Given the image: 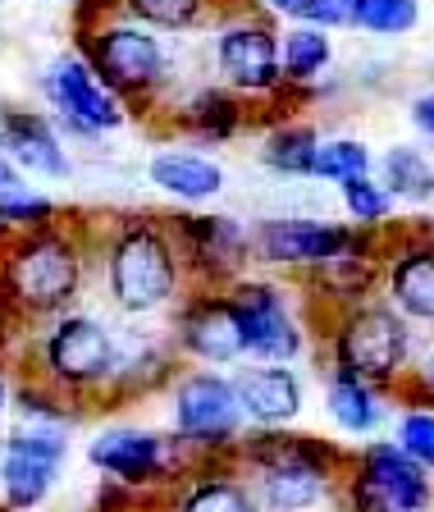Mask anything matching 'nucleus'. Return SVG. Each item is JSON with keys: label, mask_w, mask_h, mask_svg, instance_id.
Returning <instances> with one entry per match:
<instances>
[{"label": "nucleus", "mask_w": 434, "mask_h": 512, "mask_svg": "<svg viewBox=\"0 0 434 512\" xmlns=\"http://www.w3.org/2000/svg\"><path fill=\"white\" fill-rule=\"evenodd\" d=\"M183 343H188L197 357H206V362H229V357L247 352L243 320H238L233 298L197 302V307L188 311V320H183Z\"/></svg>", "instance_id": "dca6fc26"}, {"label": "nucleus", "mask_w": 434, "mask_h": 512, "mask_svg": "<svg viewBox=\"0 0 434 512\" xmlns=\"http://www.w3.org/2000/svg\"><path fill=\"white\" fill-rule=\"evenodd\" d=\"M46 96H51L55 115L74 128V133H83V138H96V133H110V128L124 124L119 92L96 78V69L83 55L51 60V69H46Z\"/></svg>", "instance_id": "423d86ee"}, {"label": "nucleus", "mask_w": 434, "mask_h": 512, "mask_svg": "<svg viewBox=\"0 0 434 512\" xmlns=\"http://www.w3.org/2000/svg\"><path fill=\"white\" fill-rule=\"evenodd\" d=\"M233 389H238L243 416H252L261 426H279V421H293V416L302 412V389H297L293 371H284V366L243 371L233 380Z\"/></svg>", "instance_id": "f3484780"}, {"label": "nucleus", "mask_w": 434, "mask_h": 512, "mask_svg": "<svg viewBox=\"0 0 434 512\" xmlns=\"http://www.w3.org/2000/svg\"><path fill=\"white\" fill-rule=\"evenodd\" d=\"M147 179L179 202H211L224 192V170L202 151H156L147 165Z\"/></svg>", "instance_id": "2eb2a0df"}, {"label": "nucleus", "mask_w": 434, "mask_h": 512, "mask_svg": "<svg viewBox=\"0 0 434 512\" xmlns=\"http://www.w3.org/2000/svg\"><path fill=\"white\" fill-rule=\"evenodd\" d=\"M179 284L170 238L156 224H128L110 247V293L124 311H156Z\"/></svg>", "instance_id": "f257e3e1"}, {"label": "nucleus", "mask_w": 434, "mask_h": 512, "mask_svg": "<svg viewBox=\"0 0 434 512\" xmlns=\"http://www.w3.org/2000/svg\"><path fill=\"white\" fill-rule=\"evenodd\" d=\"M0 407H5V384H0Z\"/></svg>", "instance_id": "e433bc0d"}, {"label": "nucleus", "mask_w": 434, "mask_h": 512, "mask_svg": "<svg viewBox=\"0 0 434 512\" xmlns=\"http://www.w3.org/2000/svg\"><path fill=\"white\" fill-rule=\"evenodd\" d=\"M252 252L270 266H329L339 256L361 252V234L334 220H307V215H284V220H261L252 229Z\"/></svg>", "instance_id": "39448f33"}, {"label": "nucleus", "mask_w": 434, "mask_h": 512, "mask_svg": "<svg viewBox=\"0 0 434 512\" xmlns=\"http://www.w3.org/2000/svg\"><path fill=\"white\" fill-rule=\"evenodd\" d=\"M78 270H83L78 247L64 234H55V229H28L10 247V261H5L10 293L32 311L64 307L78 288Z\"/></svg>", "instance_id": "7ed1b4c3"}, {"label": "nucleus", "mask_w": 434, "mask_h": 512, "mask_svg": "<svg viewBox=\"0 0 434 512\" xmlns=\"http://www.w3.org/2000/svg\"><path fill=\"white\" fill-rule=\"evenodd\" d=\"M160 453L165 444L147 430H106L87 444V458L119 480H151L160 471Z\"/></svg>", "instance_id": "a211bd4d"}, {"label": "nucleus", "mask_w": 434, "mask_h": 512, "mask_svg": "<svg viewBox=\"0 0 434 512\" xmlns=\"http://www.w3.org/2000/svg\"><path fill=\"white\" fill-rule=\"evenodd\" d=\"M398 448L412 453L425 471H434V412H407L398 426Z\"/></svg>", "instance_id": "2f4dec72"}, {"label": "nucleus", "mask_w": 434, "mask_h": 512, "mask_svg": "<svg viewBox=\"0 0 434 512\" xmlns=\"http://www.w3.org/2000/svg\"><path fill=\"white\" fill-rule=\"evenodd\" d=\"M243 421V403H238V389L220 375H192L179 384L174 394V426L179 435L197 439V444H220L238 430Z\"/></svg>", "instance_id": "9d476101"}, {"label": "nucleus", "mask_w": 434, "mask_h": 512, "mask_svg": "<svg viewBox=\"0 0 434 512\" xmlns=\"http://www.w3.org/2000/svg\"><path fill=\"white\" fill-rule=\"evenodd\" d=\"M407 362V325L389 307H357L339 325V366L361 380H393Z\"/></svg>", "instance_id": "6e6552de"}, {"label": "nucleus", "mask_w": 434, "mask_h": 512, "mask_svg": "<svg viewBox=\"0 0 434 512\" xmlns=\"http://www.w3.org/2000/svg\"><path fill=\"white\" fill-rule=\"evenodd\" d=\"M389 293L403 316L434 320V238L430 243H407L393 252Z\"/></svg>", "instance_id": "6ab92c4d"}, {"label": "nucleus", "mask_w": 434, "mask_h": 512, "mask_svg": "<svg viewBox=\"0 0 434 512\" xmlns=\"http://www.w3.org/2000/svg\"><path fill=\"white\" fill-rule=\"evenodd\" d=\"M316 151H320V133L316 124H279L270 138H265L261 160L270 165L275 174H288V179H311V165H316Z\"/></svg>", "instance_id": "5701e85b"}, {"label": "nucleus", "mask_w": 434, "mask_h": 512, "mask_svg": "<svg viewBox=\"0 0 434 512\" xmlns=\"http://www.w3.org/2000/svg\"><path fill=\"white\" fill-rule=\"evenodd\" d=\"M425 384L434 389V352H430V362H425Z\"/></svg>", "instance_id": "c9c22d12"}, {"label": "nucleus", "mask_w": 434, "mask_h": 512, "mask_svg": "<svg viewBox=\"0 0 434 512\" xmlns=\"http://www.w3.org/2000/svg\"><path fill=\"white\" fill-rule=\"evenodd\" d=\"M343 188V211L352 215V220L361 224V229H375V224H384L393 215V206H398V197H393L389 188H384L375 174H357V179L339 183Z\"/></svg>", "instance_id": "c756f323"}, {"label": "nucleus", "mask_w": 434, "mask_h": 512, "mask_svg": "<svg viewBox=\"0 0 434 512\" xmlns=\"http://www.w3.org/2000/svg\"><path fill=\"white\" fill-rule=\"evenodd\" d=\"M183 512H256L252 494L243 485H233V480H206L197 490L188 494Z\"/></svg>", "instance_id": "7c9ffc66"}, {"label": "nucleus", "mask_w": 434, "mask_h": 512, "mask_svg": "<svg viewBox=\"0 0 434 512\" xmlns=\"http://www.w3.org/2000/svg\"><path fill=\"white\" fill-rule=\"evenodd\" d=\"M256 5H261L265 14H275V19L293 23V14H297V5H302V0H256Z\"/></svg>", "instance_id": "f704fd0d"}, {"label": "nucleus", "mask_w": 434, "mask_h": 512, "mask_svg": "<svg viewBox=\"0 0 434 512\" xmlns=\"http://www.w3.org/2000/svg\"><path fill=\"white\" fill-rule=\"evenodd\" d=\"M352 499L361 512H425L430 480L421 462L398 444H371L352 480Z\"/></svg>", "instance_id": "0eeeda50"}, {"label": "nucleus", "mask_w": 434, "mask_h": 512, "mask_svg": "<svg viewBox=\"0 0 434 512\" xmlns=\"http://www.w3.org/2000/svg\"><path fill=\"white\" fill-rule=\"evenodd\" d=\"M380 183L398 197V202H434V160L412 142H393L380 160Z\"/></svg>", "instance_id": "4be33fe9"}, {"label": "nucleus", "mask_w": 434, "mask_h": 512, "mask_svg": "<svg viewBox=\"0 0 434 512\" xmlns=\"http://www.w3.org/2000/svg\"><path fill=\"white\" fill-rule=\"evenodd\" d=\"M64 462V444L55 435H19L0 453V480L14 508H37L51 494V480Z\"/></svg>", "instance_id": "9b49d317"}, {"label": "nucleus", "mask_w": 434, "mask_h": 512, "mask_svg": "<svg viewBox=\"0 0 434 512\" xmlns=\"http://www.w3.org/2000/svg\"><path fill=\"white\" fill-rule=\"evenodd\" d=\"M0 165H5V147H0Z\"/></svg>", "instance_id": "4c0bfd02"}, {"label": "nucleus", "mask_w": 434, "mask_h": 512, "mask_svg": "<svg viewBox=\"0 0 434 512\" xmlns=\"http://www.w3.org/2000/svg\"><path fill=\"white\" fill-rule=\"evenodd\" d=\"M233 307L243 320V343L261 362H288L302 352V334L297 320L288 316V302L279 298V288L270 284H243L233 293Z\"/></svg>", "instance_id": "1a4fd4ad"}, {"label": "nucleus", "mask_w": 434, "mask_h": 512, "mask_svg": "<svg viewBox=\"0 0 434 512\" xmlns=\"http://www.w3.org/2000/svg\"><path fill=\"white\" fill-rule=\"evenodd\" d=\"M293 23H311V28H352V0H302Z\"/></svg>", "instance_id": "473e14b6"}, {"label": "nucleus", "mask_w": 434, "mask_h": 512, "mask_svg": "<svg viewBox=\"0 0 434 512\" xmlns=\"http://www.w3.org/2000/svg\"><path fill=\"white\" fill-rule=\"evenodd\" d=\"M46 362H51V371L60 380L87 384V380H101L115 366V343H110V334L96 320L69 316L51 334V343H46Z\"/></svg>", "instance_id": "f8f14e48"}, {"label": "nucleus", "mask_w": 434, "mask_h": 512, "mask_svg": "<svg viewBox=\"0 0 434 512\" xmlns=\"http://www.w3.org/2000/svg\"><path fill=\"white\" fill-rule=\"evenodd\" d=\"M0 147L10 151L19 170L37 174V179H64L69 174V151L55 138V128L32 110H10L0 124Z\"/></svg>", "instance_id": "ddd939ff"}, {"label": "nucleus", "mask_w": 434, "mask_h": 512, "mask_svg": "<svg viewBox=\"0 0 434 512\" xmlns=\"http://www.w3.org/2000/svg\"><path fill=\"white\" fill-rule=\"evenodd\" d=\"M375 170V156L366 142L357 138H320L316 151V165H311V179H325V183H348L357 174H371Z\"/></svg>", "instance_id": "cd10ccee"}, {"label": "nucleus", "mask_w": 434, "mask_h": 512, "mask_svg": "<svg viewBox=\"0 0 434 512\" xmlns=\"http://www.w3.org/2000/svg\"><path fill=\"white\" fill-rule=\"evenodd\" d=\"M421 23V0H352V28L371 37H407Z\"/></svg>", "instance_id": "a878e982"}, {"label": "nucleus", "mask_w": 434, "mask_h": 512, "mask_svg": "<svg viewBox=\"0 0 434 512\" xmlns=\"http://www.w3.org/2000/svg\"><path fill=\"white\" fill-rule=\"evenodd\" d=\"M128 19L147 23L156 32H188L215 10L211 0H119Z\"/></svg>", "instance_id": "bb28decb"}, {"label": "nucleus", "mask_w": 434, "mask_h": 512, "mask_svg": "<svg viewBox=\"0 0 434 512\" xmlns=\"http://www.w3.org/2000/svg\"><path fill=\"white\" fill-rule=\"evenodd\" d=\"M412 124L421 128L425 138H434V92H421L412 101Z\"/></svg>", "instance_id": "72a5a7b5"}, {"label": "nucleus", "mask_w": 434, "mask_h": 512, "mask_svg": "<svg viewBox=\"0 0 434 512\" xmlns=\"http://www.w3.org/2000/svg\"><path fill=\"white\" fill-rule=\"evenodd\" d=\"M261 494L275 512H302L325 494V467L307 453H288L279 448L261 471Z\"/></svg>", "instance_id": "4468645a"}, {"label": "nucleus", "mask_w": 434, "mask_h": 512, "mask_svg": "<svg viewBox=\"0 0 434 512\" xmlns=\"http://www.w3.org/2000/svg\"><path fill=\"white\" fill-rule=\"evenodd\" d=\"M183 234L192 238L197 261H206L215 270L243 266V256L252 252V234L229 215H192V220H183Z\"/></svg>", "instance_id": "aec40b11"}, {"label": "nucleus", "mask_w": 434, "mask_h": 512, "mask_svg": "<svg viewBox=\"0 0 434 512\" xmlns=\"http://www.w3.org/2000/svg\"><path fill=\"white\" fill-rule=\"evenodd\" d=\"M329 412H334V421H339L343 430H352V435H361V430H371L375 421H380V403H375L371 384L361 380V375L352 371H334V384H329Z\"/></svg>", "instance_id": "393cba45"}, {"label": "nucleus", "mask_w": 434, "mask_h": 512, "mask_svg": "<svg viewBox=\"0 0 434 512\" xmlns=\"http://www.w3.org/2000/svg\"><path fill=\"white\" fill-rule=\"evenodd\" d=\"M55 215V202L42 197L37 188H28L23 179H14L5 165H0V224H14V229H37Z\"/></svg>", "instance_id": "c85d7f7f"}, {"label": "nucleus", "mask_w": 434, "mask_h": 512, "mask_svg": "<svg viewBox=\"0 0 434 512\" xmlns=\"http://www.w3.org/2000/svg\"><path fill=\"white\" fill-rule=\"evenodd\" d=\"M215 74L229 92L275 96L284 92V60H279V28L265 19H233L215 32Z\"/></svg>", "instance_id": "20e7f679"}, {"label": "nucleus", "mask_w": 434, "mask_h": 512, "mask_svg": "<svg viewBox=\"0 0 434 512\" xmlns=\"http://www.w3.org/2000/svg\"><path fill=\"white\" fill-rule=\"evenodd\" d=\"M83 60L96 69V78L115 87L119 96L151 92L170 69V55L160 46L156 28L128 19V23H101L83 32Z\"/></svg>", "instance_id": "f03ea898"}, {"label": "nucleus", "mask_w": 434, "mask_h": 512, "mask_svg": "<svg viewBox=\"0 0 434 512\" xmlns=\"http://www.w3.org/2000/svg\"><path fill=\"white\" fill-rule=\"evenodd\" d=\"M279 60H284V87H307L329 69L334 42L325 28L288 23V32H279Z\"/></svg>", "instance_id": "412c9836"}, {"label": "nucleus", "mask_w": 434, "mask_h": 512, "mask_svg": "<svg viewBox=\"0 0 434 512\" xmlns=\"http://www.w3.org/2000/svg\"><path fill=\"white\" fill-rule=\"evenodd\" d=\"M183 124H188L197 138L220 142V138H229V133H238V124H243V106L233 101L229 87H206V92H197L188 101Z\"/></svg>", "instance_id": "b1692460"}]
</instances>
